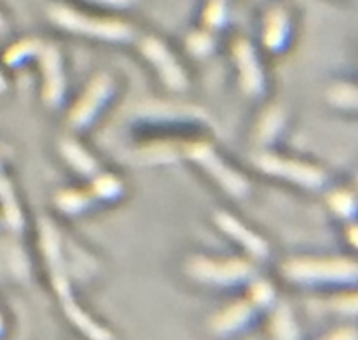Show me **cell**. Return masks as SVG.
I'll return each instance as SVG.
<instances>
[{
    "label": "cell",
    "mask_w": 358,
    "mask_h": 340,
    "mask_svg": "<svg viewBox=\"0 0 358 340\" xmlns=\"http://www.w3.org/2000/svg\"><path fill=\"white\" fill-rule=\"evenodd\" d=\"M0 199H2L3 206H6V215L13 226H20V209L13 202V192H10V185L7 184L6 178H0Z\"/></svg>",
    "instance_id": "cell-4"
},
{
    "label": "cell",
    "mask_w": 358,
    "mask_h": 340,
    "mask_svg": "<svg viewBox=\"0 0 358 340\" xmlns=\"http://www.w3.org/2000/svg\"><path fill=\"white\" fill-rule=\"evenodd\" d=\"M219 222L222 223L224 229L229 230L231 234H238V230H240L241 236H236V237H240V239L243 241L245 246L250 248V250L254 251V253H259V255L266 253L268 246H266V244H264V241L259 239L257 236H254V234L248 232V230H245L243 227H241L240 223H238V220L231 219V216H226V215H220L219 216Z\"/></svg>",
    "instance_id": "cell-2"
},
{
    "label": "cell",
    "mask_w": 358,
    "mask_h": 340,
    "mask_svg": "<svg viewBox=\"0 0 358 340\" xmlns=\"http://www.w3.org/2000/svg\"><path fill=\"white\" fill-rule=\"evenodd\" d=\"M3 89H6V80H3L2 73H0V93H2Z\"/></svg>",
    "instance_id": "cell-7"
},
{
    "label": "cell",
    "mask_w": 358,
    "mask_h": 340,
    "mask_svg": "<svg viewBox=\"0 0 358 340\" xmlns=\"http://www.w3.org/2000/svg\"><path fill=\"white\" fill-rule=\"evenodd\" d=\"M98 3H105V6L112 7H128L129 3H133V0H94Z\"/></svg>",
    "instance_id": "cell-5"
},
{
    "label": "cell",
    "mask_w": 358,
    "mask_h": 340,
    "mask_svg": "<svg viewBox=\"0 0 358 340\" xmlns=\"http://www.w3.org/2000/svg\"><path fill=\"white\" fill-rule=\"evenodd\" d=\"M49 20L70 31L91 35V37L108 38V40H126L133 35L129 24L122 23V21L86 16V14L62 6V3H52L49 7Z\"/></svg>",
    "instance_id": "cell-1"
},
{
    "label": "cell",
    "mask_w": 358,
    "mask_h": 340,
    "mask_svg": "<svg viewBox=\"0 0 358 340\" xmlns=\"http://www.w3.org/2000/svg\"><path fill=\"white\" fill-rule=\"evenodd\" d=\"M287 27H289V20L283 10L276 9L269 14L268 23H266V42L269 47L275 49L280 42H283L287 34Z\"/></svg>",
    "instance_id": "cell-3"
},
{
    "label": "cell",
    "mask_w": 358,
    "mask_h": 340,
    "mask_svg": "<svg viewBox=\"0 0 358 340\" xmlns=\"http://www.w3.org/2000/svg\"><path fill=\"white\" fill-rule=\"evenodd\" d=\"M6 30V20H3V16L0 14V31Z\"/></svg>",
    "instance_id": "cell-6"
}]
</instances>
